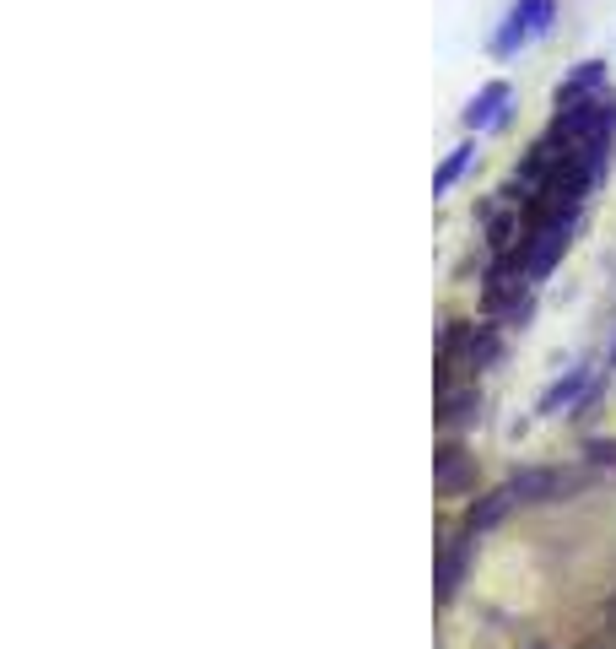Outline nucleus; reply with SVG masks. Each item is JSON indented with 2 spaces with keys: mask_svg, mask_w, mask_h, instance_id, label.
Listing matches in <instances>:
<instances>
[{
  "mask_svg": "<svg viewBox=\"0 0 616 649\" xmlns=\"http://www.w3.org/2000/svg\"><path fill=\"white\" fill-rule=\"evenodd\" d=\"M546 136H552L562 152H579L584 141H595V136H616V98L568 103V109L552 114V130H546Z\"/></svg>",
  "mask_w": 616,
  "mask_h": 649,
  "instance_id": "1",
  "label": "nucleus"
},
{
  "mask_svg": "<svg viewBox=\"0 0 616 649\" xmlns=\"http://www.w3.org/2000/svg\"><path fill=\"white\" fill-rule=\"evenodd\" d=\"M606 76H611V65L606 60H579L568 71V82H557V92H552V103L557 109H568V103H584V98H595L600 87H606Z\"/></svg>",
  "mask_w": 616,
  "mask_h": 649,
  "instance_id": "2",
  "label": "nucleus"
},
{
  "mask_svg": "<svg viewBox=\"0 0 616 649\" xmlns=\"http://www.w3.org/2000/svg\"><path fill=\"white\" fill-rule=\"evenodd\" d=\"M508 487H514L519 503H552L562 487H568V476H562L557 466H525L519 476H508Z\"/></svg>",
  "mask_w": 616,
  "mask_h": 649,
  "instance_id": "3",
  "label": "nucleus"
},
{
  "mask_svg": "<svg viewBox=\"0 0 616 649\" xmlns=\"http://www.w3.org/2000/svg\"><path fill=\"white\" fill-rule=\"evenodd\" d=\"M503 114H508V82H487L465 103L460 119H465V130H492V125H503Z\"/></svg>",
  "mask_w": 616,
  "mask_h": 649,
  "instance_id": "4",
  "label": "nucleus"
},
{
  "mask_svg": "<svg viewBox=\"0 0 616 649\" xmlns=\"http://www.w3.org/2000/svg\"><path fill=\"white\" fill-rule=\"evenodd\" d=\"M514 503H519V498H514V487H508V482L492 487V493H481L471 509H465V531H471V536H476V531H492V525H498L508 509H514Z\"/></svg>",
  "mask_w": 616,
  "mask_h": 649,
  "instance_id": "5",
  "label": "nucleus"
},
{
  "mask_svg": "<svg viewBox=\"0 0 616 649\" xmlns=\"http://www.w3.org/2000/svg\"><path fill=\"white\" fill-rule=\"evenodd\" d=\"M433 482L444 487V493H460V487L471 482V455H465L460 444H444L433 455Z\"/></svg>",
  "mask_w": 616,
  "mask_h": 649,
  "instance_id": "6",
  "label": "nucleus"
},
{
  "mask_svg": "<svg viewBox=\"0 0 616 649\" xmlns=\"http://www.w3.org/2000/svg\"><path fill=\"white\" fill-rule=\"evenodd\" d=\"M476 417H481V390L476 384L438 395V422H444V428H465V422H476Z\"/></svg>",
  "mask_w": 616,
  "mask_h": 649,
  "instance_id": "7",
  "label": "nucleus"
},
{
  "mask_svg": "<svg viewBox=\"0 0 616 649\" xmlns=\"http://www.w3.org/2000/svg\"><path fill=\"white\" fill-rule=\"evenodd\" d=\"M465 558H471V541H460V536H449L444 547H438V595H449L460 590V574H465Z\"/></svg>",
  "mask_w": 616,
  "mask_h": 649,
  "instance_id": "8",
  "label": "nucleus"
},
{
  "mask_svg": "<svg viewBox=\"0 0 616 649\" xmlns=\"http://www.w3.org/2000/svg\"><path fill=\"white\" fill-rule=\"evenodd\" d=\"M471 157H476V147H471V141H465V147H454V152L444 157V168H438V174H433V195H449L454 184H460V174H465V168H471Z\"/></svg>",
  "mask_w": 616,
  "mask_h": 649,
  "instance_id": "9",
  "label": "nucleus"
},
{
  "mask_svg": "<svg viewBox=\"0 0 616 649\" xmlns=\"http://www.w3.org/2000/svg\"><path fill=\"white\" fill-rule=\"evenodd\" d=\"M584 384H589V368H573V374H562V379L552 384V390L541 395V412H557V406H568L573 395L584 390Z\"/></svg>",
  "mask_w": 616,
  "mask_h": 649,
  "instance_id": "10",
  "label": "nucleus"
},
{
  "mask_svg": "<svg viewBox=\"0 0 616 649\" xmlns=\"http://www.w3.org/2000/svg\"><path fill=\"white\" fill-rule=\"evenodd\" d=\"M514 17L530 28V38H541L546 28H552V17H557V0H519Z\"/></svg>",
  "mask_w": 616,
  "mask_h": 649,
  "instance_id": "11",
  "label": "nucleus"
},
{
  "mask_svg": "<svg viewBox=\"0 0 616 649\" xmlns=\"http://www.w3.org/2000/svg\"><path fill=\"white\" fill-rule=\"evenodd\" d=\"M465 363H471V368L498 363V330H492V325H476V330H471V347H465Z\"/></svg>",
  "mask_w": 616,
  "mask_h": 649,
  "instance_id": "12",
  "label": "nucleus"
},
{
  "mask_svg": "<svg viewBox=\"0 0 616 649\" xmlns=\"http://www.w3.org/2000/svg\"><path fill=\"white\" fill-rule=\"evenodd\" d=\"M573 649H616V628H595L589 639H579Z\"/></svg>",
  "mask_w": 616,
  "mask_h": 649,
  "instance_id": "13",
  "label": "nucleus"
},
{
  "mask_svg": "<svg viewBox=\"0 0 616 649\" xmlns=\"http://www.w3.org/2000/svg\"><path fill=\"white\" fill-rule=\"evenodd\" d=\"M589 460H595V466H616V439H595L589 444Z\"/></svg>",
  "mask_w": 616,
  "mask_h": 649,
  "instance_id": "14",
  "label": "nucleus"
},
{
  "mask_svg": "<svg viewBox=\"0 0 616 649\" xmlns=\"http://www.w3.org/2000/svg\"><path fill=\"white\" fill-rule=\"evenodd\" d=\"M606 622H611V628H616V595H611V601H606Z\"/></svg>",
  "mask_w": 616,
  "mask_h": 649,
  "instance_id": "15",
  "label": "nucleus"
},
{
  "mask_svg": "<svg viewBox=\"0 0 616 649\" xmlns=\"http://www.w3.org/2000/svg\"><path fill=\"white\" fill-rule=\"evenodd\" d=\"M530 649H546V644H530Z\"/></svg>",
  "mask_w": 616,
  "mask_h": 649,
  "instance_id": "16",
  "label": "nucleus"
}]
</instances>
